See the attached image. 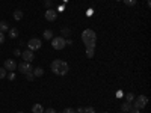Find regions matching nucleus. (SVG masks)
Instances as JSON below:
<instances>
[{"label": "nucleus", "instance_id": "obj_1", "mask_svg": "<svg viewBox=\"0 0 151 113\" xmlns=\"http://www.w3.org/2000/svg\"><path fill=\"white\" fill-rule=\"evenodd\" d=\"M50 69H52L55 74H58V75H67L68 71H70V65L67 64L65 60L56 59V60L52 62V65H50Z\"/></svg>", "mask_w": 151, "mask_h": 113}, {"label": "nucleus", "instance_id": "obj_2", "mask_svg": "<svg viewBox=\"0 0 151 113\" xmlns=\"http://www.w3.org/2000/svg\"><path fill=\"white\" fill-rule=\"evenodd\" d=\"M82 41L86 47H95V41H97V33L92 29H85L82 32Z\"/></svg>", "mask_w": 151, "mask_h": 113}, {"label": "nucleus", "instance_id": "obj_3", "mask_svg": "<svg viewBox=\"0 0 151 113\" xmlns=\"http://www.w3.org/2000/svg\"><path fill=\"white\" fill-rule=\"evenodd\" d=\"M147 104H148V98L145 95H139V97H134L132 107L133 109H137V110H142V109L147 107Z\"/></svg>", "mask_w": 151, "mask_h": 113}, {"label": "nucleus", "instance_id": "obj_4", "mask_svg": "<svg viewBox=\"0 0 151 113\" xmlns=\"http://www.w3.org/2000/svg\"><path fill=\"white\" fill-rule=\"evenodd\" d=\"M65 39L62 36H58V38H53L52 39V47L55 48V50H64L65 48Z\"/></svg>", "mask_w": 151, "mask_h": 113}, {"label": "nucleus", "instance_id": "obj_5", "mask_svg": "<svg viewBox=\"0 0 151 113\" xmlns=\"http://www.w3.org/2000/svg\"><path fill=\"white\" fill-rule=\"evenodd\" d=\"M42 45L41 39H38V38H32V39H29L27 42V50H30V51H36V50H40Z\"/></svg>", "mask_w": 151, "mask_h": 113}, {"label": "nucleus", "instance_id": "obj_6", "mask_svg": "<svg viewBox=\"0 0 151 113\" xmlns=\"http://www.w3.org/2000/svg\"><path fill=\"white\" fill-rule=\"evenodd\" d=\"M18 67V69H20V72L21 74H27V72H30L33 68H32V64H29V62H21V64L20 65H17Z\"/></svg>", "mask_w": 151, "mask_h": 113}, {"label": "nucleus", "instance_id": "obj_7", "mask_svg": "<svg viewBox=\"0 0 151 113\" xmlns=\"http://www.w3.org/2000/svg\"><path fill=\"white\" fill-rule=\"evenodd\" d=\"M44 17H45V20L47 21H56V18H58V12L55 11V9H47L45 11V14H44Z\"/></svg>", "mask_w": 151, "mask_h": 113}, {"label": "nucleus", "instance_id": "obj_8", "mask_svg": "<svg viewBox=\"0 0 151 113\" xmlns=\"http://www.w3.org/2000/svg\"><path fill=\"white\" fill-rule=\"evenodd\" d=\"M21 57H23L24 62H29V64H32V62L35 60V54H33V51H30V50L23 51V53H21Z\"/></svg>", "mask_w": 151, "mask_h": 113}, {"label": "nucleus", "instance_id": "obj_9", "mask_svg": "<svg viewBox=\"0 0 151 113\" xmlns=\"http://www.w3.org/2000/svg\"><path fill=\"white\" fill-rule=\"evenodd\" d=\"M6 71L12 72V71H15L17 69V64H15V60H12V59H6L5 60V67H3Z\"/></svg>", "mask_w": 151, "mask_h": 113}, {"label": "nucleus", "instance_id": "obj_10", "mask_svg": "<svg viewBox=\"0 0 151 113\" xmlns=\"http://www.w3.org/2000/svg\"><path fill=\"white\" fill-rule=\"evenodd\" d=\"M32 72H33V75H35V77H42V75H44V69H42L41 67L33 68V69H32Z\"/></svg>", "mask_w": 151, "mask_h": 113}, {"label": "nucleus", "instance_id": "obj_11", "mask_svg": "<svg viewBox=\"0 0 151 113\" xmlns=\"http://www.w3.org/2000/svg\"><path fill=\"white\" fill-rule=\"evenodd\" d=\"M23 11L21 9H17V11H14V20L15 21H21V18H23Z\"/></svg>", "mask_w": 151, "mask_h": 113}, {"label": "nucleus", "instance_id": "obj_12", "mask_svg": "<svg viewBox=\"0 0 151 113\" xmlns=\"http://www.w3.org/2000/svg\"><path fill=\"white\" fill-rule=\"evenodd\" d=\"M32 112L33 113H44V107L41 104H33L32 106Z\"/></svg>", "mask_w": 151, "mask_h": 113}, {"label": "nucleus", "instance_id": "obj_13", "mask_svg": "<svg viewBox=\"0 0 151 113\" xmlns=\"http://www.w3.org/2000/svg\"><path fill=\"white\" fill-rule=\"evenodd\" d=\"M94 54H95V47H86V56L89 59H92Z\"/></svg>", "mask_w": 151, "mask_h": 113}, {"label": "nucleus", "instance_id": "obj_14", "mask_svg": "<svg viewBox=\"0 0 151 113\" xmlns=\"http://www.w3.org/2000/svg\"><path fill=\"white\" fill-rule=\"evenodd\" d=\"M130 109H132V103H122L121 104V112H124V113H127V112H130Z\"/></svg>", "mask_w": 151, "mask_h": 113}, {"label": "nucleus", "instance_id": "obj_15", "mask_svg": "<svg viewBox=\"0 0 151 113\" xmlns=\"http://www.w3.org/2000/svg\"><path fill=\"white\" fill-rule=\"evenodd\" d=\"M8 30H9L8 23H6V21H0V32H2V33H6Z\"/></svg>", "mask_w": 151, "mask_h": 113}, {"label": "nucleus", "instance_id": "obj_16", "mask_svg": "<svg viewBox=\"0 0 151 113\" xmlns=\"http://www.w3.org/2000/svg\"><path fill=\"white\" fill-rule=\"evenodd\" d=\"M8 32H9V38H12V39H14V38H17V36H18V29H15V27L9 29Z\"/></svg>", "mask_w": 151, "mask_h": 113}, {"label": "nucleus", "instance_id": "obj_17", "mask_svg": "<svg viewBox=\"0 0 151 113\" xmlns=\"http://www.w3.org/2000/svg\"><path fill=\"white\" fill-rule=\"evenodd\" d=\"M42 36L45 38V39H53V32L50 30V29H47V30H44Z\"/></svg>", "mask_w": 151, "mask_h": 113}, {"label": "nucleus", "instance_id": "obj_18", "mask_svg": "<svg viewBox=\"0 0 151 113\" xmlns=\"http://www.w3.org/2000/svg\"><path fill=\"white\" fill-rule=\"evenodd\" d=\"M133 99H134V95L130 92V94H125V101L127 103H133Z\"/></svg>", "mask_w": 151, "mask_h": 113}, {"label": "nucleus", "instance_id": "obj_19", "mask_svg": "<svg viewBox=\"0 0 151 113\" xmlns=\"http://www.w3.org/2000/svg\"><path fill=\"white\" fill-rule=\"evenodd\" d=\"M122 2H124L125 5H127V6H134L137 0H122Z\"/></svg>", "mask_w": 151, "mask_h": 113}, {"label": "nucleus", "instance_id": "obj_20", "mask_svg": "<svg viewBox=\"0 0 151 113\" xmlns=\"http://www.w3.org/2000/svg\"><path fill=\"white\" fill-rule=\"evenodd\" d=\"M83 113H95V109L94 107H86V109H83Z\"/></svg>", "mask_w": 151, "mask_h": 113}, {"label": "nucleus", "instance_id": "obj_21", "mask_svg": "<svg viewBox=\"0 0 151 113\" xmlns=\"http://www.w3.org/2000/svg\"><path fill=\"white\" fill-rule=\"evenodd\" d=\"M6 77V69L5 68H0V80Z\"/></svg>", "mask_w": 151, "mask_h": 113}, {"label": "nucleus", "instance_id": "obj_22", "mask_svg": "<svg viewBox=\"0 0 151 113\" xmlns=\"http://www.w3.org/2000/svg\"><path fill=\"white\" fill-rule=\"evenodd\" d=\"M24 75H26V79H27L29 82H32V80H33V77H35L32 71H30V72H27V74H24Z\"/></svg>", "mask_w": 151, "mask_h": 113}, {"label": "nucleus", "instance_id": "obj_23", "mask_svg": "<svg viewBox=\"0 0 151 113\" xmlns=\"http://www.w3.org/2000/svg\"><path fill=\"white\" fill-rule=\"evenodd\" d=\"M62 113H76V110L71 109V107H67V109H64V112H62Z\"/></svg>", "mask_w": 151, "mask_h": 113}, {"label": "nucleus", "instance_id": "obj_24", "mask_svg": "<svg viewBox=\"0 0 151 113\" xmlns=\"http://www.w3.org/2000/svg\"><path fill=\"white\" fill-rule=\"evenodd\" d=\"M70 33H71L70 29H62V35H64V36H70Z\"/></svg>", "mask_w": 151, "mask_h": 113}, {"label": "nucleus", "instance_id": "obj_25", "mask_svg": "<svg viewBox=\"0 0 151 113\" xmlns=\"http://www.w3.org/2000/svg\"><path fill=\"white\" fill-rule=\"evenodd\" d=\"M8 79H9V80H15V74H14V71H12V72H9Z\"/></svg>", "mask_w": 151, "mask_h": 113}, {"label": "nucleus", "instance_id": "obj_26", "mask_svg": "<svg viewBox=\"0 0 151 113\" xmlns=\"http://www.w3.org/2000/svg\"><path fill=\"white\" fill-rule=\"evenodd\" d=\"M45 113H58L53 107H50V109H45Z\"/></svg>", "mask_w": 151, "mask_h": 113}, {"label": "nucleus", "instance_id": "obj_27", "mask_svg": "<svg viewBox=\"0 0 151 113\" xmlns=\"http://www.w3.org/2000/svg\"><path fill=\"white\" fill-rule=\"evenodd\" d=\"M5 42V33L0 32V44H3Z\"/></svg>", "mask_w": 151, "mask_h": 113}, {"label": "nucleus", "instance_id": "obj_28", "mask_svg": "<svg viewBox=\"0 0 151 113\" xmlns=\"http://www.w3.org/2000/svg\"><path fill=\"white\" fill-rule=\"evenodd\" d=\"M44 5L50 9V6H52V0H45V2H44Z\"/></svg>", "mask_w": 151, "mask_h": 113}, {"label": "nucleus", "instance_id": "obj_29", "mask_svg": "<svg viewBox=\"0 0 151 113\" xmlns=\"http://www.w3.org/2000/svg\"><path fill=\"white\" fill-rule=\"evenodd\" d=\"M129 113H141V110H137V109H133V107H132Z\"/></svg>", "mask_w": 151, "mask_h": 113}, {"label": "nucleus", "instance_id": "obj_30", "mask_svg": "<svg viewBox=\"0 0 151 113\" xmlns=\"http://www.w3.org/2000/svg\"><path fill=\"white\" fill-rule=\"evenodd\" d=\"M14 54H15V56H20V54H21V51L17 48V50H14Z\"/></svg>", "mask_w": 151, "mask_h": 113}, {"label": "nucleus", "instance_id": "obj_31", "mask_svg": "<svg viewBox=\"0 0 151 113\" xmlns=\"http://www.w3.org/2000/svg\"><path fill=\"white\" fill-rule=\"evenodd\" d=\"M76 113H83V109H82V107H79L77 110H76Z\"/></svg>", "mask_w": 151, "mask_h": 113}, {"label": "nucleus", "instance_id": "obj_32", "mask_svg": "<svg viewBox=\"0 0 151 113\" xmlns=\"http://www.w3.org/2000/svg\"><path fill=\"white\" fill-rule=\"evenodd\" d=\"M147 6H148V8L151 6V0H147Z\"/></svg>", "mask_w": 151, "mask_h": 113}, {"label": "nucleus", "instance_id": "obj_33", "mask_svg": "<svg viewBox=\"0 0 151 113\" xmlns=\"http://www.w3.org/2000/svg\"><path fill=\"white\" fill-rule=\"evenodd\" d=\"M116 2H121V0H116Z\"/></svg>", "mask_w": 151, "mask_h": 113}, {"label": "nucleus", "instance_id": "obj_34", "mask_svg": "<svg viewBox=\"0 0 151 113\" xmlns=\"http://www.w3.org/2000/svg\"><path fill=\"white\" fill-rule=\"evenodd\" d=\"M18 113H23V112H18Z\"/></svg>", "mask_w": 151, "mask_h": 113}, {"label": "nucleus", "instance_id": "obj_35", "mask_svg": "<svg viewBox=\"0 0 151 113\" xmlns=\"http://www.w3.org/2000/svg\"><path fill=\"white\" fill-rule=\"evenodd\" d=\"M119 113H124V112H119Z\"/></svg>", "mask_w": 151, "mask_h": 113}, {"label": "nucleus", "instance_id": "obj_36", "mask_svg": "<svg viewBox=\"0 0 151 113\" xmlns=\"http://www.w3.org/2000/svg\"><path fill=\"white\" fill-rule=\"evenodd\" d=\"M104 113H107V112H104Z\"/></svg>", "mask_w": 151, "mask_h": 113}]
</instances>
